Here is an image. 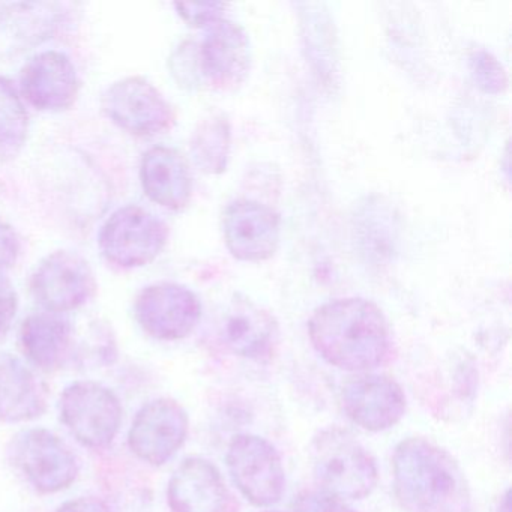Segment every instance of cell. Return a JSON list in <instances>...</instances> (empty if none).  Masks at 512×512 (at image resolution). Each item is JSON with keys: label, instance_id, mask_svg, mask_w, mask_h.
Here are the masks:
<instances>
[{"label": "cell", "instance_id": "8fae6325", "mask_svg": "<svg viewBox=\"0 0 512 512\" xmlns=\"http://www.w3.org/2000/svg\"><path fill=\"white\" fill-rule=\"evenodd\" d=\"M188 415L178 401L158 398L137 412L128 446L133 454L151 466H163L184 445Z\"/></svg>", "mask_w": 512, "mask_h": 512}, {"label": "cell", "instance_id": "3957f363", "mask_svg": "<svg viewBox=\"0 0 512 512\" xmlns=\"http://www.w3.org/2000/svg\"><path fill=\"white\" fill-rule=\"evenodd\" d=\"M314 478L325 493L338 499H364L377 484L370 452L343 428L320 431L311 443Z\"/></svg>", "mask_w": 512, "mask_h": 512}, {"label": "cell", "instance_id": "5bb4252c", "mask_svg": "<svg viewBox=\"0 0 512 512\" xmlns=\"http://www.w3.org/2000/svg\"><path fill=\"white\" fill-rule=\"evenodd\" d=\"M20 89L31 106L41 112H64L79 97L76 67L65 53H38L20 73Z\"/></svg>", "mask_w": 512, "mask_h": 512}, {"label": "cell", "instance_id": "ac0fdd59", "mask_svg": "<svg viewBox=\"0 0 512 512\" xmlns=\"http://www.w3.org/2000/svg\"><path fill=\"white\" fill-rule=\"evenodd\" d=\"M223 338L235 355L263 359L277 344L278 326L274 317L244 298L230 302L223 320Z\"/></svg>", "mask_w": 512, "mask_h": 512}, {"label": "cell", "instance_id": "44dd1931", "mask_svg": "<svg viewBox=\"0 0 512 512\" xmlns=\"http://www.w3.org/2000/svg\"><path fill=\"white\" fill-rule=\"evenodd\" d=\"M73 341L70 320L56 313L29 316L20 328V344L26 358L44 371L61 367Z\"/></svg>", "mask_w": 512, "mask_h": 512}, {"label": "cell", "instance_id": "30bf717a", "mask_svg": "<svg viewBox=\"0 0 512 512\" xmlns=\"http://www.w3.org/2000/svg\"><path fill=\"white\" fill-rule=\"evenodd\" d=\"M134 316L143 331L157 340L188 337L199 325V298L181 284L157 283L145 287L134 302Z\"/></svg>", "mask_w": 512, "mask_h": 512}, {"label": "cell", "instance_id": "d6986e66", "mask_svg": "<svg viewBox=\"0 0 512 512\" xmlns=\"http://www.w3.org/2000/svg\"><path fill=\"white\" fill-rule=\"evenodd\" d=\"M64 16L59 4H11L0 11V59L52 38Z\"/></svg>", "mask_w": 512, "mask_h": 512}, {"label": "cell", "instance_id": "4316f807", "mask_svg": "<svg viewBox=\"0 0 512 512\" xmlns=\"http://www.w3.org/2000/svg\"><path fill=\"white\" fill-rule=\"evenodd\" d=\"M19 310V296L10 280L0 275V335L7 334Z\"/></svg>", "mask_w": 512, "mask_h": 512}, {"label": "cell", "instance_id": "7c38bea8", "mask_svg": "<svg viewBox=\"0 0 512 512\" xmlns=\"http://www.w3.org/2000/svg\"><path fill=\"white\" fill-rule=\"evenodd\" d=\"M196 56L202 85L236 88L250 71V38L241 26L220 19L206 26L205 37L196 43Z\"/></svg>", "mask_w": 512, "mask_h": 512}, {"label": "cell", "instance_id": "9c48e42d", "mask_svg": "<svg viewBox=\"0 0 512 512\" xmlns=\"http://www.w3.org/2000/svg\"><path fill=\"white\" fill-rule=\"evenodd\" d=\"M227 466L236 487L253 505H274L283 496L286 476L280 455L262 437H233L227 451Z\"/></svg>", "mask_w": 512, "mask_h": 512}, {"label": "cell", "instance_id": "4fadbf2b", "mask_svg": "<svg viewBox=\"0 0 512 512\" xmlns=\"http://www.w3.org/2000/svg\"><path fill=\"white\" fill-rule=\"evenodd\" d=\"M341 401L347 416L368 431L388 430L406 412L403 389L391 377L379 374H362L347 380Z\"/></svg>", "mask_w": 512, "mask_h": 512}, {"label": "cell", "instance_id": "f1b7e54d", "mask_svg": "<svg viewBox=\"0 0 512 512\" xmlns=\"http://www.w3.org/2000/svg\"><path fill=\"white\" fill-rule=\"evenodd\" d=\"M509 497H511V494H509V491H506L502 503H500L499 512H511L509 511V509H511V500H509Z\"/></svg>", "mask_w": 512, "mask_h": 512}, {"label": "cell", "instance_id": "8992f818", "mask_svg": "<svg viewBox=\"0 0 512 512\" xmlns=\"http://www.w3.org/2000/svg\"><path fill=\"white\" fill-rule=\"evenodd\" d=\"M10 455L14 466L40 493L65 490L76 481L79 473V464L70 446L44 428L25 430L13 437Z\"/></svg>", "mask_w": 512, "mask_h": 512}, {"label": "cell", "instance_id": "cb8c5ba5", "mask_svg": "<svg viewBox=\"0 0 512 512\" xmlns=\"http://www.w3.org/2000/svg\"><path fill=\"white\" fill-rule=\"evenodd\" d=\"M179 16L191 26L206 28L211 23L223 19L224 5L218 2H200V4H176Z\"/></svg>", "mask_w": 512, "mask_h": 512}, {"label": "cell", "instance_id": "7a4b0ae2", "mask_svg": "<svg viewBox=\"0 0 512 512\" xmlns=\"http://www.w3.org/2000/svg\"><path fill=\"white\" fill-rule=\"evenodd\" d=\"M394 491L406 512H472L469 482L455 458L422 437L395 448Z\"/></svg>", "mask_w": 512, "mask_h": 512}, {"label": "cell", "instance_id": "83f0119b", "mask_svg": "<svg viewBox=\"0 0 512 512\" xmlns=\"http://www.w3.org/2000/svg\"><path fill=\"white\" fill-rule=\"evenodd\" d=\"M58 512H113L112 508L97 497H79L64 503Z\"/></svg>", "mask_w": 512, "mask_h": 512}, {"label": "cell", "instance_id": "2e32d148", "mask_svg": "<svg viewBox=\"0 0 512 512\" xmlns=\"http://www.w3.org/2000/svg\"><path fill=\"white\" fill-rule=\"evenodd\" d=\"M172 512H238L220 470L205 458H187L169 482Z\"/></svg>", "mask_w": 512, "mask_h": 512}, {"label": "cell", "instance_id": "7402d4cb", "mask_svg": "<svg viewBox=\"0 0 512 512\" xmlns=\"http://www.w3.org/2000/svg\"><path fill=\"white\" fill-rule=\"evenodd\" d=\"M29 133V115L13 82L0 76V157H16Z\"/></svg>", "mask_w": 512, "mask_h": 512}, {"label": "cell", "instance_id": "52a82bcc", "mask_svg": "<svg viewBox=\"0 0 512 512\" xmlns=\"http://www.w3.org/2000/svg\"><path fill=\"white\" fill-rule=\"evenodd\" d=\"M101 107L116 127L133 136H157L175 122L169 101L143 77L113 83L104 92Z\"/></svg>", "mask_w": 512, "mask_h": 512}, {"label": "cell", "instance_id": "9a60e30c", "mask_svg": "<svg viewBox=\"0 0 512 512\" xmlns=\"http://www.w3.org/2000/svg\"><path fill=\"white\" fill-rule=\"evenodd\" d=\"M223 233L236 259L262 262L274 256L280 244V218L268 206L238 200L224 211Z\"/></svg>", "mask_w": 512, "mask_h": 512}, {"label": "cell", "instance_id": "ffe728a7", "mask_svg": "<svg viewBox=\"0 0 512 512\" xmlns=\"http://www.w3.org/2000/svg\"><path fill=\"white\" fill-rule=\"evenodd\" d=\"M46 383L16 356L0 355V421L19 424L40 418L47 409Z\"/></svg>", "mask_w": 512, "mask_h": 512}, {"label": "cell", "instance_id": "e0dca14e", "mask_svg": "<svg viewBox=\"0 0 512 512\" xmlns=\"http://www.w3.org/2000/svg\"><path fill=\"white\" fill-rule=\"evenodd\" d=\"M140 182L146 196L163 208L181 211L190 203L193 179L187 161L175 149H149L140 164Z\"/></svg>", "mask_w": 512, "mask_h": 512}, {"label": "cell", "instance_id": "484cf974", "mask_svg": "<svg viewBox=\"0 0 512 512\" xmlns=\"http://www.w3.org/2000/svg\"><path fill=\"white\" fill-rule=\"evenodd\" d=\"M20 254V241L16 230L0 218V275L16 265Z\"/></svg>", "mask_w": 512, "mask_h": 512}, {"label": "cell", "instance_id": "ba28073f", "mask_svg": "<svg viewBox=\"0 0 512 512\" xmlns=\"http://www.w3.org/2000/svg\"><path fill=\"white\" fill-rule=\"evenodd\" d=\"M97 283L91 265L74 251L59 250L41 260L31 280L35 301L49 313H68L94 296Z\"/></svg>", "mask_w": 512, "mask_h": 512}, {"label": "cell", "instance_id": "603a6c76", "mask_svg": "<svg viewBox=\"0 0 512 512\" xmlns=\"http://www.w3.org/2000/svg\"><path fill=\"white\" fill-rule=\"evenodd\" d=\"M229 124L223 116H211L200 122L191 142V155L197 167L206 173H221L229 157Z\"/></svg>", "mask_w": 512, "mask_h": 512}, {"label": "cell", "instance_id": "d4e9b609", "mask_svg": "<svg viewBox=\"0 0 512 512\" xmlns=\"http://www.w3.org/2000/svg\"><path fill=\"white\" fill-rule=\"evenodd\" d=\"M295 512H356L347 506L343 500L328 493L307 491L296 499L293 505Z\"/></svg>", "mask_w": 512, "mask_h": 512}, {"label": "cell", "instance_id": "5b68a950", "mask_svg": "<svg viewBox=\"0 0 512 512\" xmlns=\"http://www.w3.org/2000/svg\"><path fill=\"white\" fill-rule=\"evenodd\" d=\"M61 419L83 446L106 448L121 428L122 404L100 383L76 382L62 394Z\"/></svg>", "mask_w": 512, "mask_h": 512}, {"label": "cell", "instance_id": "277c9868", "mask_svg": "<svg viewBox=\"0 0 512 512\" xmlns=\"http://www.w3.org/2000/svg\"><path fill=\"white\" fill-rule=\"evenodd\" d=\"M166 224L137 205L116 209L98 235L104 259L122 269H136L154 262L166 247Z\"/></svg>", "mask_w": 512, "mask_h": 512}, {"label": "cell", "instance_id": "6da1fadb", "mask_svg": "<svg viewBox=\"0 0 512 512\" xmlns=\"http://www.w3.org/2000/svg\"><path fill=\"white\" fill-rule=\"evenodd\" d=\"M308 332L317 353L344 371L379 367L391 347L385 316L365 299H337L317 308Z\"/></svg>", "mask_w": 512, "mask_h": 512}]
</instances>
